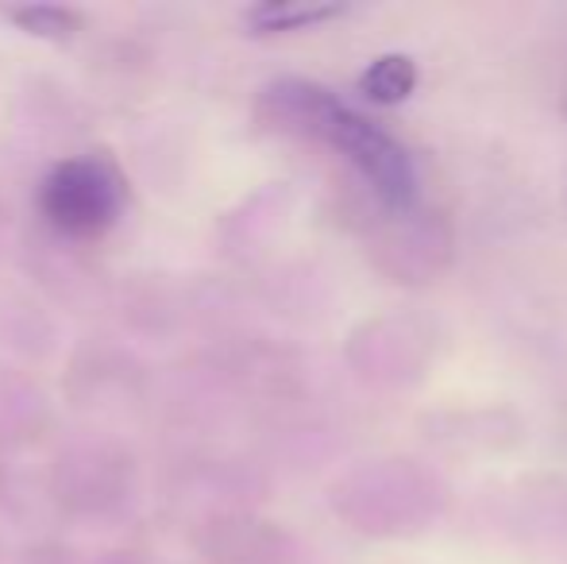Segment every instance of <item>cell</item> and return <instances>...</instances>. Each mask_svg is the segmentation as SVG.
Listing matches in <instances>:
<instances>
[{
    "mask_svg": "<svg viewBox=\"0 0 567 564\" xmlns=\"http://www.w3.org/2000/svg\"><path fill=\"white\" fill-rule=\"evenodd\" d=\"M262 113L275 124H282V129L313 136L329 143L332 151H340L363 174L371 194L386 209L402 213L413 205V197H417V171H413L405 147L386 129H379L363 113L343 105L332 90L309 82V78H282V82L262 90Z\"/></svg>",
    "mask_w": 567,
    "mask_h": 564,
    "instance_id": "6da1fadb",
    "label": "cell"
},
{
    "mask_svg": "<svg viewBox=\"0 0 567 564\" xmlns=\"http://www.w3.org/2000/svg\"><path fill=\"white\" fill-rule=\"evenodd\" d=\"M39 213L66 240H97L124 213V182L101 158H62L39 182Z\"/></svg>",
    "mask_w": 567,
    "mask_h": 564,
    "instance_id": "7a4b0ae2",
    "label": "cell"
},
{
    "mask_svg": "<svg viewBox=\"0 0 567 564\" xmlns=\"http://www.w3.org/2000/svg\"><path fill=\"white\" fill-rule=\"evenodd\" d=\"M348 12L340 0H262V4L247 8V28L255 35H286V31H306L317 23H329Z\"/></svg>",
    "mask_w": 567,
    "mask_h": 564,
    "instance_id": "3957f363",
    "label": "cell"
},
{
    "mask_svg": "<svg viewBox=\"0 0 567 564\" xmlns=\"http://www.w3.org/2000/svg\"><path fill=\"white\" fill-rule=\"evenodd\" d=\"M359 90L374 105H402L417 90V62L410 54H379L359 78Z\"/></svg>",
    "mask_w": 567,
    "mask_h": 564,
    "instance_id": "277c9868",
    "label": "cell"
},
{
    "mask_svg": "<svg viewBox=\"0 0 567 564\" xmlns=\"http://www.w3.org/2000/svg\"><path fill=\"white\" fill-rule=\"evenodd\" d=\"M8 20L35 39L66 43L70 35L82 31L85 16L78 12V8H66V4H20V8H8Z\"/></svg>",
    "mask_w": 567,
    "mask_h": 564,
    "instance_id": "5b68a950",
    "label": "cell"
}]
</instances>
